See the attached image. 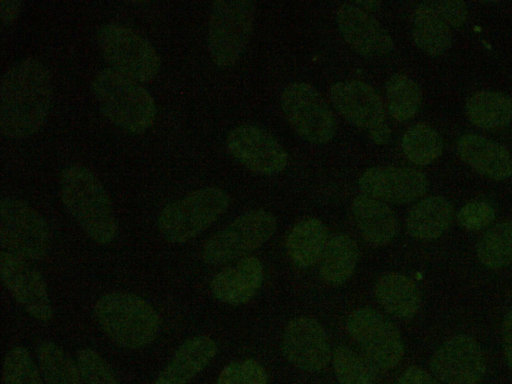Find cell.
I'll list each match as a JSON object with an SVG mask.
<instances>
[{
    "mask_svg": "<svg viewBox=\"0 0 512 384\" xmlns=\"http://www.w3.org/2000/svg\"><path fill=\"white\" fill-rule=\"evenodd\" d=\"M48 69L37 59L10 65L0 84V130L5 138L30 137L43 126L52 102Z\"/></svg>",
    "mask_w": 512,
    "mask_h": 384,
    "instance_id": "cell-1",
    "label": "cell"
},
{
    "mask_svg": "<svg viewBox=\"0 0 512 384\" xmlns=\"http://www.w3.org/2000/svg\"><path fill=\"white\" fill-rule=\"evenodd\" d=\"M59 191L66 210L91 240L100 245L114 240L118 226L112 203L93 171L80 164L65 167Z\"/></svg>",
    "mask_w": 512,
    "mask_h": 384,
    "instance_id": "cell-2",
    "label": "cell"
},
{
    "mask_svg": "<svg viewBox=\"0 0 512 384\" xmlns=\"http://www.w3.org/2000/svg\"><path fill=\"white\" fill-rule=\"evenodd\" d=\"M91 88L102 114L121 130L141 134L154 124L156 103L139 82L104 68L94 76Z\"/></svg>",
    "mask_w": 512,
    "mask_h": 384,
    "instance_id": "cell-3",
    "label": "cell"
},
{
    "mask_svg": "<svg viewBox=\"0 0 512 384\" xmlns=\"http://www.w3.org/2000/svg\"><path fill=\"white\" fill-rule=\"evenodd\" d=\"M94 316L102 331L126 349L149 345L161 327L159 314L146 300L125 292L100 297L94 306Z\"/></svg>",
    "mask_w": 512,
    "mask_h": 384,
    "instance_id": "cell-4",
    "label": "cell"
},
{
    "mask_svg": "<svg viewBox=\"0 0 512 384\" xmlns=\"http://www.w3.org/2000/svg\"><path fill=\"white\" fill-rule=\"evenodd\" d=\"M228 206L229 196L221 188L197 189L161 210L157 219L159 232L168 242H187L215 222Z\"/></svg>",
    "mask_w": 512,
    "mask_h": 384,
    "instance_id": "cell-5",
    "label": "cell"
},
{
    "mask_svg": "<svg viewBox=\"0 0 512 384\" xmlns=\"http://www.w3.org/2000/svg\"><path fill=\"white\" fill-rule=\"evenodd\" d=\"M255 4L248 0L213 2L208 20V50L214 64L226 69L240 59L253 30Z\"/></svg>",
    "mask_w": 512,
    "mask_h": 384,
    "instance_id": "cell-6",
    "label": "cell"
},
{
    "mask_svg": "<svg viewBox=\"0 0 512 384\" xmlns=\"http://www.w3.org/2000/svg\"><path fill=\"white\" fill-rule=\"evenodd\" d=\"M97 45L110 68L139 83L155 79L161 59L153 45L136 30L117 23L103 25Z\"/></svg>",
    "mask_w": 512,
    "mask_h": 384,
    "instance_id": "cell-7",
    "label": "cell"
},
{
    "mask_svg": "<svg viewBox=\"0 0 512 384\" xmlns=\"http://www.w3.org/2000/svg\"><path fill=\"white\" fill-rule=\"evenodd\" d=\"M280 104L290 127L303 140L326 144L336 133V119L326 100L310 84L295 82L284 88Z\"/></svg>",
    "mask_w": 512,
    "mask_h": 384,
    "instance_id": "cell-8",
    "label": "cell"
},
{
    "mask_svg": "<svg viewBox=\"0 0 512 384\" xmlns=\"http://www.w3.org/2000/svg\"><path fill=\"white\" fill-rule=\"evenodd\" d=\"M276 227L272 213L264 209L246 212L205 243L202 257L208 264L220 265L245 256L268 241Z\"/></svg>",
    "mask_w": 512,
    "mask_h": 384,
    "instance_id": "cell-9",
    "label": "cell"
},
{
    "mask_svg": "<svg viewBox=\"0 0 512 384\" xmlns=\"http://www.w3.org/2000/svg\"><path fill=\"white\" fill-rule=\"evenodd\" d=\"M346 330L374 368L387 371L400 363L404 354L401 334L378 311L369 307L354 310L347 318Z\"/></svg>",
    "mask_w": 512,
    "mask_h": 384,
    "instance_id": "cell-10",
    "label": "cell"
},
{
    "mask_svg": "<svg viewBox=\"0 0 512 384\" xmlns=\"http://www.w3.org/2000/svg\"><path fill=\"white\" fill-rule=\"evenodd\" d=\"M0 241L7 252L26 260H40L49 249V228L42 215L26 202L2 198Z\"/></svg>",
    "mask_w": 512,
    "mask_h": 384,
    "instance_id": "cell-11",
    "label": "cell"
},
{
    "mask_svg": "<svg viewBox=\"0 0 512 384\" xmlns=\"http://www.w3.org/2000/svg\"><path fill=\"white\" fill-rule=\"evenodd\" d=\"M330 99L336 111L350 124L363 130L376 145L389 142L391 130L381 97L369 84L339 81L330 87Z\"/></svg>",
    "mask_w": 512,
    "mask_h": 384,
    "instance_id": "cell-12",
    "label": "cell"
},
{
    "mask_svg": "<svg viewBox=\"0 0 512 384\" xmlns=\"http://www.w3.org/2000/svg\"><path fill=\"white\" fill-rule=\"evenodd\" d=\"M230 155L248 170L266 176L284 171L288 155L266 130L251 124L234 128L226 140Z\"/></svg>",
    "mask_w": 512,
    "mask_h": 384,
    "instance_id": "cell-13",
    "label": "cell"
},
{
    "mask_svg": "<svg viewBox=\"0 0 512 384\" xmlns=\"http://www.w3.org/2000/svg\"><path fill=\"white\" fill-rule=\"evenodd\" d=\"M0 275L10 295L30 316L40 322L52 319L53 309L45 281L26 259L1 251Z\"/></svg>",
    "mask_w": 512,
    "mask_h": 384,
    "instance_id": "cell-14",
    "label": "cell"
},
{
    "mask_svg": "<svg viewBox=\"0 0 512 384\" xmlns=\"http://www.w3.org/2000/svg\"><path fill=\"white\" fill-rule=\"evenodd\" d=\"M430 370L446 384H477L485 375L486 360L478 342L465 334L446 340L433 353Z\"/></svg>",
    "mask_w": 512,
    "mask_h": 384,
    "instance_id": "cell-15",
    "label": "cell"
},
{
    "mask_svg": "<svg viewBox=\"0 0 512 384\" xmlns=\"http://www.w3.org/2000/svg\"><path fill=\"white\" fill-rule=\"evenodd\" d=\"M282 351L289 363L306 372H321L332 358L327 335L313 318L300 316L290 320L284 330Z\"/></svg>",
    "mask_w": 512,
    "mask_h": 384,
    "instance_id": "cell-16",
    "label": "cell"
},
{
    "mask_svg": "<svg viewBox=\"0 0 512 384\" xmlns=\"http://www.w3.org/2000/svg\"><path fill=\"white\" fill-rule=\"evenodd\" d=\"M358 185L365 195L396 204L413 202L428 190V180L422 171L398 166L371 167L362 173Z\"/></svg>",
    "mask_w": 512,
    "mask_h": 384,
    "instance_id": "cell-17",
    "label": "cell"
},
{
    "mask_svg": "<svg viewBox=\"0 0 512 384\" xmlns=\"http://www.w3.org/2000/svg\"><path fill=\"white\" fill-rule=\"evenodd\" d=\"M336 22L345 42L363 57H382L393 49V39L388 31L369 12L352 2L338 8Z\"/></svg>",
    "mask_w": 512,
    "mask_h": 384,
    "instance_id": "cell-18",
    "label": "cell"
},
{
    "mask_svg": "<svg viewBox=\"0 0 512 384\" xmlns=\"http://www.w3.org/2000/svg\"><path fill=\"white\" fill-rule=\"evenodd\" d=\"M264 276L261 261L253 256L244 257L235 265L218 272L210 282L213 296L227 304L249 302L260 289Z\"/></svg>",
    "mask_w": 512,
    "mask_h": 384,
    "instance_id": "cell-19",
    "label": "cell"
},
{
    "mask_svg": "<svg viewBox=\"0 0 512 384\" xmlns=\"http://www.w3.org/2000/svg\"><path fill=\"white\" fill-rule=\"evenodd\" d=\"M456 150L463 162L486 178L500 181L512 176L511 155L495 141L468 133L458 139Z\"/></svg>",
    "mask_w": 512,
    "mask_h": 384,
    "instance_id": "cell-20",
    "label": "cell"
},
{
    "mask_svg": "<svg viewBox=\"0 0 512 384\" xmlns=\"http://www.w3.org/2000/svg\"><path fill=\"white\" fill-rule=\"evenodd\" d=\"M216 342L197 335L185 340L158 375L155 384H187L215 357Z\"/></svg>",
    "mask_w": 512,
    "mask_h": 384,
    "instance_id": "cell-21",
    "label": "cell"
},
{
    "mask_svg": "<svg viewBox=\"0 0 512 384\" xmlns=\"http://www.w3.org/2000/svg\"><path fill=\"white\" fill-rule=\"evenodd\" d=\"M351 211L359 231L369 244L384 246L396 236L398 220L385 202L360 194L353 199Z\"/></svg>",
    "mask_w": 512,
    "mask_h": 384,
    "instance_id": "cell-22",
    "label": "cell"
},
{
    "mask_svg": "<svg viewBox=\"0 0 512 384\" xmlns=\"http://www.w3.org/2000/svg\"><path fill=\"white\" fill-rule=\"evenodd\" d=\"M454 216L452 204L442 196L421 199L409 210L406 229L418 240H435L450 227Z\"/></svg>",
    "mask_w": 512,
    "mask_h": 384,
    "instance_id": "cell-23",
    "label": "cell"
},
{
    "mask_svg": "<svg viewBox=\"0 0 512 384\" xmlns=\"http://www.w3.org/2000/svg\"><path fill=\"white\" fill-rule=\"evenodd\" d=\"M374 294L386 312L401 319L414 317L421 305V292L417 285L398 272L383 274L375 284Z\"/></svg>",
    "mask_w": 512,
    "mask_h": 384,
    "instance_id": "cell-24",
    "label": "cell"
},
{
    "mask_svg": "<svg viewBox=\"0 0 512 384\" xmlns=\"http://www.w3.org/2000/svg\"><path fill=\"white\" fill-rule=\"evenodd\" d=\"M328 240V229L321 220L304 219L291 229L287 237L288 256L299 268L311 267L321 259Z\"/></svg>",
    "mask_w": 512,
    "mask_h": 384,
    "instance_id": "cell-25",
    "label": "cell"
},
{
    "mask_svg": "<svg viewBox=\"0 0 512 384\" xmlns=\"http://www.w3.org/2000/svg\"><path fill=\"white\" fill-rule=\"evenodd\" d=\"M412 38L415 45L430 56H439L451 46L450 27L429 2L420 3L412 17Z\"/></svg>",
    "mask_w": 512,
    "mask_h": 384,
    "instance_id": "cell-26",
    "label": "cell"
},
{
    "mask_svg": "<svg viewBox=\"0 0 512 384\" xmlns=\"http://www.w3.org/2000/svg\"><path fill=\"white\" fill-rule=\"evenodd\" d=\"M358 256V246L351 237L344 233L333 235L320 259L321 279L331 286L345 283L356 268Z\"/></svg>",
    "mask_w": 512,
    "mask_h": 384,
    "instance_id": "cell-27",
    "label": "cell"
},
{
    "mask_svg": "<svg viewBox=\"0 0 512 384\" xmlns=\"http://www.w3.org/2000/svg\"><path fill=\"white\" fill-rule=\"evenodd\" d=\"M466 114L481 129L499 130L512 122V99L501 92L480 91L468 99Z\"/></svg>",
    "mask_w": 512,
    "mask_h": 384,
    "instance_id": "cell-28",
    "label": "cell"
},
{
    "mask_svg": "<svg viewBox=\"0 0 512 384\" xmlns=\"http://www.w3.org/2000/svg\"><path fill=\"white\" fill-rule=\"evenodd\" d=\"M476 254L479 262L489 269L512 265V221L488 229L476 245Z\"/></svg>",
    "mask_w": 512,
    "mask_h": 384,
    "instance_id": "cell-29",
    "label": "cell"
},
{
    "mask_svg": "<svg viewBox=\"0 0 512 384\" xmlns=\"http://www.w3.org/2000/svg\"><path fill=\"white\" fill-rule=\"evenodd\" d=\"M385 88L388 111L395 120L408 121L417 114L422 102V91L413 79L395 73L388 78Z\"/></svg>",
    "mask_w": 512,
    "mask_h": 384,
    "instance_id": "cell-30",
    "label": "cell"
},
{
    "mask_svg": "<svg viewBox=\"0 0 512 384\" xmlns=\"http://www.w3.org/2000/svg\"><path fill=\"white\" fill-rule=\"evenodd\" d=\"M37 359L46 384H82L78 365L55 343L40 344Z\"/></svg>",
    "mask_w": 512,
    "mask_h": 384,
    "instance_id": "cell-31",
    "label": "cell"
},
{
    "mask_svg": "<svg viewBox=\"0 0 512 384\" xmlns=\"http://www.w3.org/2000/svg\"><path fill=\"white\" fill-rule=\"evenodd\" d=\"M401 148L412 163L426 166L441 156L443 141L434 128L425 123H417L403 134Z\"/></svg>",
    "mask_w": 512,
    "mask_h": 384,
    "instance_id": "cell-32",
    "label": "cell"
},
{
    "mask_svg": "<svg viewBox=\"0 0 512 384\" xmlns=\"http://www.w3.org/2000/svg\"><path fill=\"white\" fill-rule=\"evenodd\" d=\"M332 363L339 384H376L374 367L348 346L335 348Z\"/></svg>",
    "mask_w": 512,
    "mask_h": 384,
    "instance_id": "cell-33",
    "label": "cell"
},
{
    "mask_svg": "<svg viewBox=\"0 0 512 384\" xmlns=\"http://www.w3.org/2000/svg\"><path fill=\"white\" fill-rule=\"evenodd\" d=\"M41 376L25 348L18 346L7 352L3 362L4 384H43Z\"/></svg>",
    "mask_w": 512,
    "mask_h": 384,
    "instance_id": "cell-34",
    "label": "cell"
},
{
    "mask_svg": "<svg viewBox=\"0 0 512 384\" xmlns=\"http://www.w3.org/2000/svg\"><path fill=\"white\" fill-rule=\"evenodd\" d=\"M77 365L82 384H120L110 365L93 349L80 350Z\"/></svg>",
    "mask_w": 512,
    "mask_h": 384,
    "instance_id": "cell-35",
    "label": "cell"
},
{
    "mask_svg": "<svg viewBox=\"0 0 512 384\" xmlns=\"http://www.w3.org/2000/svg\"><path fill=\"white\" fill-rule=\"evenodd\" d=\"M264 367L253 359L232 362L220 372L216 384H267Z\"/></svg>",
    "mask_w": 512,
    "mask_h": 384,
    "instance_id": "cell-36",
    "label": "cell"
},
{
    "mask_svg": "<svg viewBox=\"0 0 512 384\" xmlns=\"http://www.w3.org/2000/svg\"><path fill=\"white\" fill-rule=\"evenodd\" d=\"M456 216L463 228L478 231L492 223L495 210L485 201L473 200L462 206Z\"/></svg>",
    "mask_w": 512,
    "mask_h": 384,
    "instance_id": "cell-37",
    "label": "cell"
},
{
    "mask_svg": "<svg viewBox=\"0 0 512 384\" xmlns=\"http://www.w3.org/2000/svg\"><path fill=\"white\" fill-rule=\"evenodd\" d=\"M430 3L449 27H461L468 19V9L463 1L439 0Z\"/></svg>",
    "mask_w": 512,
    "mask_h": 384,
    "instance_id": "cell-38",
    "label": "cell"
},
{
    "mask_svg": "<svg viewBox=\"0 0 512 384\" xmlns=\"http://www.w3.org/2000/svg\"><path fill=\"white\" fill-rule=\"evenodd\" d=\"M398 384H440L436 378L417 366L408 367L400 376Z\"/></svg>",
    "mask_w": 512,
    "mask_h": 384,
    "instance_id": "cell-39",
    "label": "cell"
},
{
    "mask_svg": "<svg viewBox=\"0 0 512 384\" xmlns=\"http://www.w3.org/2000/svg\"><path fill=\"white\" fill-rule=\"evenodd\" d=\"M501 334L504 356L508 366L512 369V310L504 316Z\"/></svg>",
    "mask_w": 512,
    "mask_h": 384,
    "instance_id": "cell-40",
    "label": "cell"
},
{
    "mask_svg": "<svg viewBox=\"0 0 512 384\" xmlns=\"http://www.w3.org/2000/svg\"><path fill=\"white\" fill-rule=\"evenodd\" d=\"M21 1H0L1 22L3 25H11L19 16L22 10Z\"/></svg>",
    "mask_w": 512,
    "mask_h": 384,
    "instance_id": "cell-41",
    "label": "cell"
},
{
    "mask_svg": "<svg viewBox=\"0 0 512 384\" xmlns=\"http://www.w3.org/2000/svg\"><path fill=\"white\" fill-rule=\"evenodd\" d=\"M352 3L354 5H356L357 7L361 8L362 10L369 12V13L377 10L380 6V2L374 1V0H360V1H355Z\"/></svg>",
    "mask_w": 512,
    "mask_h": 384,
    "instance_id": "cell-42",
    "label": "cell"
}]
</instances>
